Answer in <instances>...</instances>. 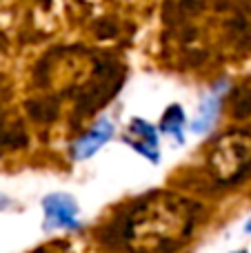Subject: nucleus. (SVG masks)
I'll list each match as a JSON object with an SVG mask.
<instances>
[{"instance_id":"1","label":"nucleus","mask_w":251,"mask_h":253,"mask_svg":"<svg viewBox=\"0 0 251 253\" xmlns=\"http://www.w3.org/2000/svg\"><path fill=\"white\" fill-rule=\"evenodd\" d=\"M198 211V202L176 193H151L125 207L102 240L123 253H173L191 238Z\"/></svg>"},{"instance_id":"2","label":"nucleus","mask_w":251,"mask_h":253,"mask_svg":"<svg viewBox=\"0 0 251 253\" xmlns=\"http://www.w3.org/2000/svg\"><path fill=\"white\" fill-rule=\"evenodd\" d=\"M205 173L220 189H229L251 175V126L225 131L213 140L205 158Z\"/></svg>"},{"instance_id":"3","label":"nucleus","mask_w":251,"mask_h":253,"mask_svg":"<svg viewBox=\"0 0 251 253\" xmlns=\"http://www.w3.org/2000/svg\"><path fill=\"white\" fill-rule=\"evenodd\" d=\"M42 211H44V229L47 231H53V229L76 231V229H80L78 205L67 193H49L42 200Z\"/></svg>"},{"instance_id":"4","label":"nucleus","mask_w":251,"mask_h":253,"mask_svg":"<svg viewBox=\"0 0 251 253\" xmlns=\"http://www.w3.org/2000/svg\"><path fill=\"white\" fill-rule=\"evenodd\" d=\"M125 142L138 151L140 156L149 158L151 162H158L160 160V153H158V131H156L154 125H149L147 120L142 118H133L129 123V129L125 133Z\"/></svg>"},{"instance_id":"5","label":"nucleus","mask_w":251,"mask_h":253,"mask_svg":"<svg viewBox=\"0 0 251 253\" xmlns=\"http://www.w3.org/2000/svg\"><path fill=\"white\" fill-rule=\"evenodd\" d=\"M111 135H114V123L107 118L98 120L87 133H83L74 142V147H71V158H74V160H87L107 140H111Z\"/></svg>"},{"instance_id":"6","label":"nucleus","mask_w":251,"mask_h":253,"mask_svg":"<svg viewBox=\"0 0 251 253\" xmlns=\"http://www.w3.org/2000/svg\"><path fill=\"white\" fill-rule=\"evenodd\" d=\"M227 84H218V87L211 89V93L205 96V100L200 102V109H198V118L191 123V131L194 133H205L213 126L218 118V111H220L222 105V93H225Z\"/></svg>"},{"instance_id":"7","label":"nucleus","mask_w":251,"mask_h":253,"mask_svg":"<svg viewBox=\"0 0 251 253\" xmlns=\"http://www.w3.org/2000/svg\"><path fill=\"white\" fill-rule=\"evenodd\" d=\"M182 129H185V109L180 105H169L163 114V120H160V131L173 135L176 140L182 142L185 140Z\"/></svg>"},{"instance_id":"8","label":"nucleus","mask_w":251,"mask_h":253,"mask_svg":"<svg viewBox=\"0 0 251 253\" xmlns=\"http://www.w3.org/2000/svg\"><path fill=\"white\" fill-rule=\"evenodd\" d=\"M229 105H231L234 118H249L251 116V80H247L240 87L231 89Z\"/></svg>"},{"instance_id":"9","label":"nucleus","mask_w":251,"mask_h":253,"mask_svg":"<svg viewBox=\"0 0 251 253\" xmlns=\"http://www.w3.org/2000/svg\"><path fill=\"white\" fill-rule=\"evenodd\" d=\"M7 207H9V198L0 196V209H7Z\"/></svg>"},{"instance_id":"10","label":"nucleus","mask_w":251,"mask_h":253,"mask_svg":"<svg viewBox=\"0 0 251 253\" xmlns=\"http://www.w3.org/2000/svg\"><path fill=\"white\" fill-rule=\"evenodd\" d=\"M247 231L251 233V220H249V224H247Z\"/></svg>"},{"instance_id":"11","label":"nucleus","mask_w":251,"mask_h":253,"mask_svg":"<svg viewBox=\"0 0 251 253\" xmlns=\"http://www.w3.org/2000/svg\"><path fill=\"white\" fill-rule=\"evenodd\" d=\"M236 253H249V251H236Z\"/></svg>"}]
</instances>
